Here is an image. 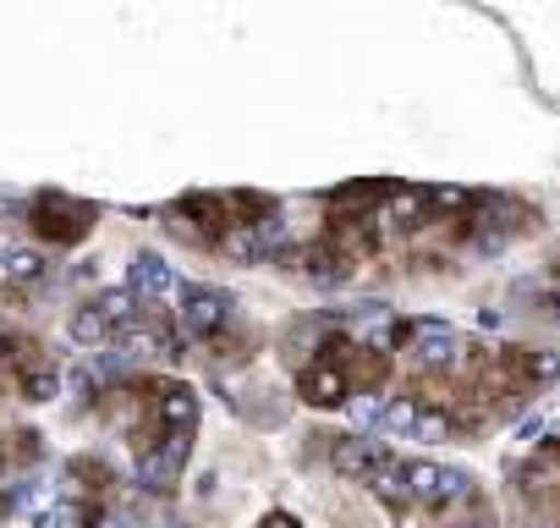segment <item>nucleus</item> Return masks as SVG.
I'll use <instances>...</instances> for the list:
<instances>
[{"label":"nucleus","instance_id":"1","mask_svg":"<svg viewBox=\"0 0 560 528\" xmlns=\"http://www.w3.org/2000/svg\"><path fill=\"white\" fill-rule=\"evenodd\" d=\"M225 325H231V298L220 287H182V298H176V331H182V342L214 347L225 336Z\"/></svg>","mask_w":560,"mask_h":528},{"label":"nucleus","instance_id":"2","mask_svg":"<svg viewBox=\"0 0 560 528\" xmlns=\"http://www.w3.org/2000/svg\"><path fill=\"white\" fill-rule=\"evenodd\" d=\"M28 215H34V231H39L45 242H78V237H89V226H94V209L78 204V198H67V193H39V198L28 204Z\"/></svg>","mask_w":560,"mask_h":528},{"label":"nucleus","instance_id":"4","mask_svg":"<svg viewBox=\"0 0 560 528\" xmlns=\"http://www.w3.org/2000/svg\"><path fill=\"white\" fill-rule=\"evenodd\" d=\"M18 386H23V397H28V402H56V397H61V375H56L50 364L28 369V375H23Z\"/></svg>","mask_w":560,"mask_h":528},{"label":"nucleus","instance_id":"6","mask_svg":"<svg viewBox=\"0 0 560 528\" xmlns=\"http://www.w3.org/2000/svg\"><path fill=\"white\" fill-rule=\"evenodd\" d=\"M7 276H12V282H39V276H45V253L12 248V253H7Z\"/></svg>","mask_w":560,"mask_h":528},{"label":"nucleus","instance_id":"7","mask_svg":"<svg viewBox=\"0 0 560 528\" xmlns=\"http://www.w3.org/2000/svg\"><path fill=\"white\" fill-rule=\"evenodd\" d=\"M258 528H303V523H298V517H292V512H269V517H264V523H258Z\"/></svg>","mask_w":560,"mask_h":528},{"label":"nucleus","instance_id":"3","mask_svg":"<svg viewBox=\"0 0 560 528\" xmlns=\"http://www.w3.org/2000/svg\"><path fill=\"white\" fill-rule=\"evenodd\" d=\"M67 331H72V342H78V347H110V325L100 320V309H94V303H83V309L67 320Z\"/></svg>","mask_w":560,"mask_h":528},{"label":"nucleus","instance_id":"5","mask_svg":"<svg viewBox=\"0 0 560 528\" xmlns=\"http://www.w3.org/2000/svg\"><path fill=\"white\" fill-rule=\"evenodd\" d=\"M538 303H544V314L560 325V248L549 253V264H544V282H538Z\"/></svg>","mask_w":560,"mask_h":528}]
</instances>
